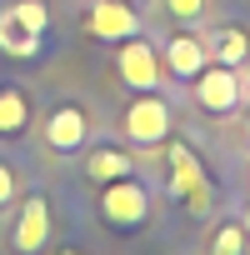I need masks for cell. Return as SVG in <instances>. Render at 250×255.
I'll return each mask as SVG.
<instances>
[{"mask_svg": "<svg viewBox=\"0 0 250 255\" xmlns=\"http://www.w3.org/2000/svg\"><path fill=\"white\" fill-rule=\"evenodd\" d=\"M50 245V200L35 190L20 200V215H15V230H10V250L15 255H40Z\"/></svg>", "mask_w": 250, "mask_h": 255, "instance_id": "52a82bcc", "label": "cell"}, {"mask_svg": "<svg viewBox=\"0 0 250 255\" xmlns=\"http://www.w3.org/2000/svg\"><path fill=\"white\" fill-rule=\"evenodd\" d=\"M45 145L55 150V155H75L85 140H90V115H85V105H75V100H65V105H55L50 115H45Z\"/></svg>", "mask_w": 250, "mask_h": 255, "instance_id": "8992f818", "label": "cell"}, {"mask_svg": "<svg viewBox=\"0 0 250 255\" xmlns=\"http://www.w3.org/2000/svg\"><path fill=\"white\" fill-rule=\"evenodd\" d=\"M85 25H90L95 40H115V45L140 35V15L130 10V0H90L85 5Z\"/></svg>", "mask_w": 250, "mask_h": 255, "instance_id": "ba28073f", "label": "cell"}, {"mask_svg": "<svg viewBox=\"0 0 250 255\" xmlns=\"http://www.w3.org/2000/svg\"><path fill=\"white\" fill-rule=\"evenodd\" d=\"M0 50H5L10 60H35V55H40V35L25 30V25L10 15V5L0 10Z\"/></svg>", "mask_w": 250, "mask_h": 255, "instance_id": "7c38bea8", "label": "cell"}, {"mask_svg": "<svg viewBox=\"0 0 250 255\" xmlns=\"http://www.w3.org/2000/svg\"><path fill=\"white\" fill-rule=\"evenodd\" d=\"M100 220H105L110 230H120V235L140 230V225L150 220V190H145V180H135V175L110 180V185L100 190Z\"/></svg>", "mask_w": 250, "mask_h": 255, "instance_id": "6da1fadb", "label": "cell"}, {"mask_svg": "<svg viewBox=\"0 0 250 255\" xmlns=\"http://www.w3.org/2000/svg\"><path fill=\"white\" fill-rule=\"evenodd\" d=\"M115 75H120V85L125 90H155L160 85V50L145 40V35H130V40H120V50H115Z\"/></svg>", "mask_w": 250, "mask_h": 255, "instance_id": "5b68a950", "label": "cell"}, {"mask_svg": "<svg viewBox=\"0 0 250 255\" xmlns=\"http://www.w3.org/2000/svg\"><path fill=\"white\" fill-rule=\"evenodd\" d=\"M165 160H170V195H180L190 205V215H210V180H205L195 150L180 140H165Z\"/></svg>", "mask_w": 250, "mask_h": 255, "instance_id": "3957f363", "label": "cell"}, {"mask_svg": "<svg viewBox=\"0 0 250 255\" xmlns=\"http://www.w3.org/2000/svg\"><path fill=\"white\" fill-rule=\"evenodd\" d=\"M240 230H245V240H250V205L240 210Z\"/></svg>", "mask_w": 250, "mask_h": 255, "instance_id": "ac0fdd59", "label": "cell"}, {"mask_svg": "<svg viewBox=\"0 0 250 255\" xmlns=\"http://www.w3.org/2000/svg\"><path fill=\"white\" fill-rule=\"evenodd\" d=\"M10 15H15L25 30H35V35H45V30H50V5H45V0H15Z\"/></svg>", "mask_w": 250, "mask_h": 255, "instance_id": "5bb4252c", "label": "cell"}, {"mask_svg": "<svg viewBox=\"0 0 250 255\" xmlns=\"http://www.w3.org/2000/svg\"><path fill=\"white\" fill-rule=\"evenodd\" d=\"M10 200H15V165L0 160V210H5Z\"/></svg>", "mask_w": 250, "mask_h": 255, "instance_id": "e0dca14e", "label": "cell"}, {"mask_svg": "<svg viewBox=\"0 0 250 255\" xmlns=\"http://www.w3.org/2000/svg\"><path fill=\"white\" fill-rule=\"evenodd\" d=\"M205 65H210V40H200V35H185V30L165 40V70H170L175 80H195Z\"/></svg>", "mask_w": 250, "mask_h": 255, "instance_id": "9c48e42d", "label": "cell"}, {"mask_svg": "<svg viewBox=\"0 0 250 255\" xmlns=\"http://www.w3.org/2000/svg\"><path fill=\"white\" fill-rule=\"evenodd\" d=\"M190 85H195L190 95H195V105H200L205 115H230V110L240 105V95H245L240 70H235V65H220V60H210Z\"/></svg>", "mask_w": 250, "mask_h": 255, "instance_id": "277c9868", "label": "cell"}, {"mask_svg": "<svg viewBox=\"0 0 250 255\" xmlns=\"http://www.w3.org/2000/svg\"><path fill=\"white\" fill-rule=\"evenodd\" d=\"M245 55H250V40H245V30H235V25H225V30H215L210 35V60H220V65H245Z\"/></svg>", "mask_w": 250, "mask_h": 255, "instance_id": "4fadbf2b", "label": "cell"}, {"mask_svg": "<svg viewBox=\"0 0 250 255\" xmlns=\"http://www.w3.org/2000/svg\"><path fill=\"white\" fill-rule=\"evenodd\" d=\"M245 135H250V115H245Z\"/></svg>", "mask_w": 250, "mask_h": 255, "instance_id": "d6986e66", "label": "cell"}, {"mask_svg": "<svg viewBox=\"0 0 250 255\" xmlns=\"http://www.w3.org/2000/svg\"><path fill=\"white\" fill-rule=\"evenodd\" d=\"M165 10H170L175 20H200V15H205V0H165Z\"/></svg>", "mask_w": 250, "mask_h": 255, "instance_id": "2e32d148", "label": "cell"}, {"mask_svg": "<svg viewBox=\"0 0 250 255\" xmlns=\"http://www.w3.org/2000/svg\"><path fill=\"white\" fill-rule=\"evenodd\" d=\"M170 125H175V115H170V105L155 90H140L130 105H125V115H120V130H125L130 145H165Z\"/></svg>", "mask_w": 250, "mask_h": 255, "instance_id": "7a4b0ae2", "label": "cell"}, {"mask_svg": "<svg viewBox=\"0 0 250 255\" xmlns=\"http://www.w3.org/2000/svg\"><path fill=\"white\" fill-rule=\"evenodd\" d=\"M85 175L95 185H110V180L135 175V160H130V150H120V145H90L85 150Z\"/></svg>", "mask_w": 250, "mask_h": 255, "instance_id": "30bf717a", "label": "cell"}, {"mask_svg": "<svg viewBox=\"0 0 250 255\" xmlns=\"http://www.w3.org/2000/svg\"><path fill=\"white\" fill-rule=\"evenodd\" d=\"M30 130V100L20 85H0V140H15Z\"/></svg>", "mask_w": 250, "mask_h": 255, "instance_id": "8fae6325", "label": "cell"}, {"mask_svg": "<svg viewBox=\"0 0 250 255\" xmlns=\"http://www.w3.org/2000/svg\"><path fill=\"white\" fill-rule=\"evenodd\" d=\"M210 255H245V230L240 225H220L210 240Z\"/></svg>", "mask_w": 250, "mask_h": 255, "instance_id": "9a60e30c", "label": "cell"}, {"mask_svg": "<svg viewBox=\"0 0 250 255\" xmlns=\"http://www.w3.org/2000/svg\"><path fill=\"white\" fill-rule=\"evenodd\" d=\"M245 90H250V80H245Z\"/></svg>", "mask_w": 250, "mask_h": 255, "instance_id": "ffe728a7", "label": "cell"}]
</instances>
